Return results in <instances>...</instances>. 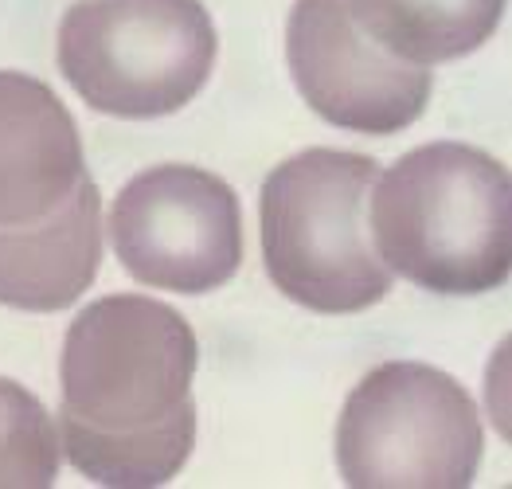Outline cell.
<instances>
[{"instance_id":"cell-1","label":"cell","mask_w":512,"mask_h":489,"mask_svg":"<svg viewBox=\"0 0 512 489\" xmlns=\"http://www.w3.org/2000/svg\"><path fill=\"white\" fill-rule=\"evenodd\" d=\"M368 227L384 267L423 290H501L512 270L509 169L462 141L411 149L372 184Z\"/></svg>"},{"instance_id":"cell-2","label":"cell","mask_w":512,"mask_h":489,"mask_svg":"<svg viewBox=\"0 0 512 489\" xmlns=\"http://www.w3.org/2000/svg\"><path fill=\"white\" fill-rule=\"evenodd\" d=\"M380 165L364 153L305 149L282 161L258 196L270 282L313 313H360L384 302L391 270L372 247L368 196Z\"/></svg>"},{"instance_id":"cell-3","label":"cell","mask_w":512,"mask_h":489,"mask_svg":"<svg viewBox=\"0 0 512 489\" xmlns=\"http://www.w3.org/2000/svg\"><path fill=\"white\" fill-rule=\"evenodd\" d=\"M55 55L86 106L149 122L204 90L219 40L200 0H79L59 24Z\"/></svg>"},{"instance_id":"cell-4","label":"cell","mask_w":512,"mask_h":489,"mask_svg":"<svg viewBox=\"0 0 512 489\" xmlns=\"http://www.w3.org/2000/svg\"><path fill=\"white\" fill-rule=\"evenodd\" d=\"M481 450L470 392L419 360H387L368 372L337 423V470L356 489H466Z\"/></svg>"},{"instance_id":"cell-5","label":"cell","mask_w":512,"mask_h":489,"mask_svg":"<svg viewBox=\"0 0 512 489\" xmlns=\"http://www.w3.org/2000/svg\"><path fill=\"white\" fill-rule=\"evenodd\" d=\"M200 345L180 313L145 294L90 302L63 341V411L106 435L149 431L192 400Z\"/></svg>"},{"instance_id":"cell-6","label":"cell","mask_w":512,"mask_h":489,"mask_svg":"<svg viewBox=\"0 0 512 489\" xmlns=\"http://www.w3.org/2000/svg\"><path fill=\"white\" fill-rule=\"evenodd\" d=\"M118 263L153 290L212 294L243 263V212L223 177L196 165H153L110 208Z\"/></svg>"},{"instance_id":"cell-7","label":"cell","mask_w":512,"mask_h":489,"mask_svg":"<svg viewBox=\"0 0 512 489\" xmlns=\"http://www.w3.org/2000/svg\"><path fill=\"white\" fill-rule=\"evenodd\" d=\"M286 63L317 118L352 134L391 137L427 114L434 75L376 44L348 0H294Z\"/></svg>"},{"instance_id":"cell-8","label":"cell","mask_w":512,"mask_h":489,"mask_svg":"<svg viewBox=\"0 0 512 489\" xmlns=\"http://www.w3.org/2000/svg\"><path fill=\"white\" fill-rule=\"evenodd\" d=\"M83 137L59 94L0 71V227L40 223L83 184Z\"/></svg>"},{"instance_id":"cell-9","label":"cell","mask_w":512,"mask_h":489,"mask_svg":"<svg viewBox=\"0 0 512 489\" xmlns=\"http://www.w3.org/2000/svg\"><path fill=\"white\" fill-rule=\"evenodd\" d=\"M102 267V196L83 184L40 223L0 227V306L28 313L67 310Z\"/></svg>"},{"instance_id":"cell-10","label":"cell","mask_w":512,"mask_h":489,"mask_svg":"<svg viewBox=\"0 0 512 489\" xmlns=\"http://www.w3.org/2000/svg\"><path fill=\"white\" fill-rule=\"evenodd\" d=\"M505 4L509 0H348L356 24L415 67L462 59L493 40Z\"/></svg>"},{"instance_id":"cell-11","label":"cell","mask_w":512,"mask_h":489,"mask_svg":"<svg viewBox=\"0 0 512 489\" xmlns=\"http://www.w3.org/2000/svg\"><path fill=\"white\" fill-rule=\"evenodd\" d=\"M59 446H63V458L98 486H165L184 470L196 446V403L188 400L157 427L133 431V435L90 431L83 423L59 415Z\"/></svg>"},{"instance_id":"cell-12","label":"cell","mask_w":512,"mask_h":489,"mask_svg":"<svg viewBox=\"0 0 512 489\" xmlns=\"http://www.w3.org/2000/svg\"><path fill=\"white\" fill-rule=\"evenodd\" d=\"M59 427L28 388L0 376V489H43L59 478Z\"/></svg>"}]
</instances>
